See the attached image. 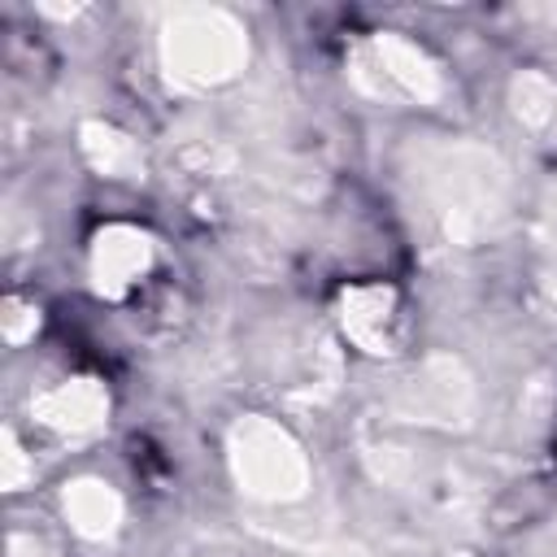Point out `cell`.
<instances>
[{"label": "cell", "mask_w": 557, "mask_h": 557, "mask_svg": "<svg viewBox=\"0 0 557 557\" xmlns=\"http://www.w3.org/2000/svg\"><path fill=\"white\" fill-rule=\"evenodd\" d=\"M553 457H557V435H553Z\"/></svg>", "instance_id": "cell-1"}]
</instances>
